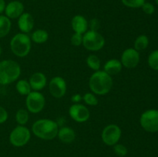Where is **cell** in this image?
<instances>
[{"label": "cell", "instance_id": "9", "mask_svg": "<svg viewBox=\"0 0 158 157\" xmlns=\"http://www.w3.org/2000/svg\"><path fill=\"white\" fill-rule=\"evenodd\" d=\"M140 123L147 132H158V110L149 109L145 111L140 116Z\"/></svg>", "mask_w": 158, "mask_h": 157}, {"label": "cell", "instance_id": "8", "mask_svg": "<svg viewBox=\"0 0 158 157\" xmlns=\"http://www.w3.org/2000/svg\"><path fill=\"white\" fill-rule=\"evenodd\" d=\"M122 135V130L116 124L107 125L103 128L101 133V139L103 143L109 146H114L119 143Z\"/></svg>", "mask_w": 158, "mask_h": 157}, {"label": "cell", "instance_id": "30", "mask_svg": "<svg viewBox=\"0 0 158 157\" xmlns=\"http://www.w3.org/2000/svg\"><path fill=\"white\" fill-rule=\"evenodd\" d=\"M88 27L89 28V30L97 31V32H98V30L100 28V20L97 18H92L90 21L88 22Z\"/></svg>", "mask_w": 158, "mask_h": 157}, {"label": "cell", "instance_id": "37", "mask_svg": "<svg viewBox=\"0 0 158 157\" xmlns=\"http://www.w3.org/2000/svg\"><path fill=\"white\" fill-rule=\"evenodd\" d=\"M0 90H1V85H0Z\"/></svg>", "mask_w": 158, "mask_h": 157}, {"label": "cell", "instance_id": "29", "mask_svg": "<svg viewBox=\"0 0 158 157\" xmlns=\"http://www.w3.org/2000/svg\"><path fill=\"white\" fill-rule=\"evenodd\" d=\"M83 35L82 34L74 32L70 38V42L74 46H80L83 45Z\"/></svg>", "mask_w": 158, "mask_h": 157}, {"label": "cell", "instance_id": "21", "mask_svg": "<svg viewBox=\"0 0 158 157\" xmlns=\"http://www.w3.org/2000/svg\"><path fill=\"white\" fill-rule=\"evenodd\" d=\"M15 89L20 95H26V96L32 91L29 81L26 79L18 80L15 84Z\"/></svg>", "mask_w": 158, "mask_h": 157}, {"label": "cell", "instance_id": "26", "mask_svg": "<svg viewBox=\"0 0 158 157\" xmlns=\"http://www.w3.org/2000/svg\"><path fill=\"white\" fill-rule=\"evenodd\" d=\"M148 64L151 69L158 70V50H154L148 57Z\"/></svg>", "mask_w": 158, "mask_h": 157}, {"label": "cell", "instance_id": "34", "mask_svg": "<svg viewBox=\"0 0 158 157\" xmlns=\"http://www.w3.org/2000/svg\"><path fill=\"white\" fill-rule=\"evenodd\" d=\"M6 7V3L5 0H0V15L5 12Z\"/></svg>", "mask_w": 158, "mask_h": 157}, {"label": "cell", "instance_id": "35", "mask_svg": "<svg viewBox=\"0 0 158 157\" xmlns=\"http://www.w3.org/2000/svg\"><path fill=\"white\" fill-rule=\"evenodd\" d=\"M1 54H2V47L1 46H0V55H1Z\"/></svg>", "mask_w": 158, "mask_h": 157}, {"label": "cell", "instance_id": "5", "mask_svg": "<svg viewBox=\"0 0 158 157\" xmlns=\"http://www.w3.org/2000/svg\"><path fill=\"white\" fill-rule=\"evenodd\" d=\"M83 46L87 50L97 52L105 46V38L99 32L88 30L83 35Z\"/></svg>", "mask_w": 158, "mask_h": 157}, {"label": "cell", "instance_id": "24", "mask_svg": "<svg viewBox=\"0 0 158 157\" xmlns=\"http://www.w3.org/2000/svg\"><path fill=\"white\" fill-rule=\"evenodd\" d=\"M148 45H149V39H148V36L145 35H140L136 38L135 42H134V49L140 52V51L144 50L145 49H147Z\"/></svg>", "mask_w": 158, "mask_h": 157}, {"label": "cell", "instance_id": "1", "mask_svg": "<svg viewBox=\"0 0 158 157\" xmlns=\"http://www.w3.org/2000/svg\"><path fill=\"white\" fill-rule=\"evenodd\" d=\"M113 83L111 75L103 70H98L94 72L89 77V87L95 95H103L110 92Z\"/></svg>", "mask_w": 158, "mask_h": 157}, {"label": "cell", "instance_id": "13", "mask_svg": "<svg viewBox=\"0 0 158 157\" xmlns=\"http://www.w3.org/2000/svg\"><path fill=\"white\" fill-rule=\"evenodd\" d=\"M24 12V5L20 1H12L6 4L5 14L9 19L18 18Z\"/></svg>", "mask_w": 158, "mask_h": 157}, {"label": "cell", "instance_id": "27", "mask_svg": "<svg viewBox=\"0 0 158 157\" xmlns=\"http://www.w3.org/2000/svg\"><path fill=\"white\" fill-rule=\"evenodd\" d=\"M121 2L127 7L137 9V8H141L146 1L145 0H121Z\"/></svg>", "mask_w": 158, "mask_h": 157}, {"label": "cell", "instance_id": "7", "mask_svg": "<svg viewBox=\"0 0 158 157\" xmlns=\"http://www.w3.org/2000/svg\"><path fill=\"white\" fill-rule=\"evenodd\" d=\"M46 105V99L44 95L39 91H32L26 95V109L31 113L36 114L43 111Z\"/></svg>", "mask_w": 158, "mask_h": 157}, {"label": "cell", "instance_id": "14", "mask_svg": "<svg viewBox=\"0 0 158 157\" xmlns=\"http://www.w3.org/2000/svg\"><path fill=\"white\" fill-rule=\"evenodd\" d=\"M34 18L29 12H23L18 18V27L20 32L28 34L32 32L34 28Z\"/></svg>", "mask_w": 158, "mask_h": 157}, {"label": "cell", "instance_id": "17", "mask_svg": "<svg viewBox=\"0 0 158 157\" xmlns=\"http://www.w3.org/2000/svg\"><path fill=\"white\" fill-rule=\"evenodd\" d=\"M59 139L63 143H71L75 140L76 132L69 126H63L59 128L57 136Z\"/></svg>", "mask_w": 158, "mask_h": 157}, {"label": "cell", "instance_id": "36", "mask_svg": "<svg viewBox=\"0 0 158 157\" xmlns=\"http://www.w3.org/2000/svg\"><path fill=\"white\" fill-rule=\"evenodd\" d=\"M155 2H156V3L158 5V0H155Z\"/></svg>", "mask_w": 158, "mask_h": 157}, {"label": "cell", "instance_id": "4", "mask_svg": "<svg viewBox=\"0 0 158 157\" xmlns=\"http://www.w3.org/2000/svg\"><path fill=\"white\" fill-rule=\"evenodd\" d=\"M32 41L28 34L19 32L14 35L10 41V49L12 53L19 58L27 56L31 51Z\"/></svg>", "mask_w": 158, "mask_h": 157}, {"label": "cell", "instance_id": "11", "mask_svg": "<svg viewBox=\"0 0 158 157\" xmlns=\"http://www.w3.org/2000/svg\"><path fill=\"white\" fill-rule=\"evenodd\" d=\"M49 93L56 99L63 98L67 90V85L64 78L61 76H55L49 83Z\"/></svg>", "mask_w": 158, "mask_h": 157}, {"label": "cell", "instance_id": "10", "mask_svg": "<svg viewBox=\"0 0 158 157\" xmlns=\"http://www.w3.org/2000/svg\"><path fill=\"white\" fill-rule=\"evenodd\" d=\"M69 115L72 119L79 123L88 121L90 112L86 106L80 103H73L69 109Z\"/></svg>", "mask_w": 158, "mask_h": 157}, {"label": "cell", "instance_id": "3", "mask_svg": "<svg viewBox=\"0 0 158 157\" xmlns=\"http://www.w3.org/2000/svg\"><path fill=\"white\" fill-rule=\"evenodd\" d=\"M21 75V67L12 59L0 61V85L5 86L14 83Z\"/></svg>", "mask_w": 158, "mask_h": 157}, {"label": "cell", "instance_id": "22", "mask_svg": "<svg viewBox=\"0 0 158 157\" xmlns=\"http://www.w3.org/2000/svg\"><path fill=\"white\" fill-rule=\"evenodd\" d=\"M86 62L88 67L95 72L100 70V67H101V61H100V58L94 54L88 55Z\"/></svg>", "mask_w": 158, "mask_h": 157}, {"label": "cell", "instance_id": "33", "mask_svg": "<svg viewBox=\"0 0 158 157\" xmlns=\"http://www.w3.org/2000/svg\"><path fill=\"white\" fill-rule=\"evenodd\" d=\"M82 100H83V95L80 94H74L71 96V101L73 103H80Z\"/></svg>", "mask_w": 158, "mask_h": 157}, {"label": "cell", "instance_id": "12", "mask_svg": "<svg viewBox=\"0 0 158 157\" xmlns=\"http://www.w3.org/2000/svg\"><path fill=\"white\" fill-rule=\"evenodd\" d=\"M140 54L134 48H128L125 49L120 57V62L123 67L127 69H134L137 67L140 62Z\"/></svg>", "mask_w": 158, "mask_h": 157}, {"label": "cell", "instance_id": "19", "mask_svg": "<svg viewBox=\"0 0 158 157\" xmlns=\"http://www.w3.org/2000/svg\"><path fill=\"white\" fill-rule=\"evenodd\" d=\"M29 36H30L31 41L36 44H43L49 39V33L47 31L41 29L33 31Z\"/></svg>", "mask_w": 158, "mask_h": 157}, {"label": "cell", "instance_id": "32", "mask_svg": "<svg viewBox=\"0 0 158 157\" xmlns=\"http://www.w3.org/2000/svg\"><path fill=\"white\" fill-rule=\"evenodd\" d=\"M9 117V114L4 107L0 106V124L6 123Z\"/></svg>", "mask_w": 158, "mask_h": 157}, {"label": "cell", "instance_id": "28", "mask_svg": "<svg viewBox=\"0 0 158 157\" xmlns=\"http://www.w3.org/2000/svg\"><path fill=\"white\" fill-rule=\"evenodd\" d=\"M114 148V153L120 157H124L127 155L128 153V149L124 145L120 144V143H117L113 146Z\"/></svg>", "mask_w": 158, "mask_h": 157}, {"label": "cell", "instance_id": "25", "mask_svg": "<svg viewBox=\"0 0 158 157\" xmlns=\"http://www.w3.org/2000/svg\"><path fill=\"white\" fill-rule=\"evenodd\" d=\"M83 101L86 105L90 106H95L98 104V99L93 92H86L83 95Z\"/></svg>", "mask_w": 158, "mask_h": 157}, {"label": "cell", "instance_id": "16", "mask_svg": "<svg viewBox=\"0 0 158 157\" xmlns=\"http://www.w3.org/2000/svg\"><path fill=\"white\" fill-rule=\"evenodd\" d=\"M71 26L74 32L80 33L83 35L86 32H87L88 29V21L83 15H76L71 21Z\"/></svg>", "mask_w": 158, "mask_h": 157}, {"label": "cell", "instance_id": "2", "mask_svg": "<svg viewBox=\"0 0 158 157\" xmlns=\"http://www.w3.org/2000/svg\"><path fill=\"white\" fill-rule=\"evenodd\" d=\"M59 126L56 122L49 119H40L32 126V132L38 138L52 140L57 136Z\"/></svg>", "mask_w": 158, "mask_h": 157}, {"label": "cell", "instance_id": "18", "mask_svg": "<svg viewBox=\"0 0 158 157\" xmlns=\"http://www.w3.org/2000/svg\"><path fill=\"white\" fill-rule=\"evenodd\" d=\"M123 66L120 60L117 58H111L106 61L103 66V71L110 75H117L121 72Z\"/></svg>", "mask_w": 158, "mask_h": 157}, {"label": "cell", "instance_id": "15", "mask_svg": "<svg viewBox=\"0 0 158 157\" xmlns=\"http://www.w3.org/2000/svg\"><path fill=\"white\" fill-rule=\"evenodd\" d=\"M29 83L32 91H39L44 89L47 84V78L44 73L36 72L32 74L29 78Z\"/></svg>", "mask_w": 158, "mask_h": 157}, {"label": "cell", "instance_id": "23", "mask_svg": "<svg viewBox=\"0 0 158 157\" xmlns=\"http://www.w3.org/2000/svg\"><path fill=\"white\" fill-rule=\"evenodd\" d=\"M29 119V111L25 109H19L15 113V121L19 126H25Z\"/></svg>", "mask_w": 158, "mask_h": 157}, {"label": "cell", "instance_id": "20", "mask_svg": "<svg viewBox=\"0 0 158 157\" xmlns=\"http://www.w3.org/2000/svg\"><path fill=\"white\" fill-rule=\"evenodd\" d=\"M11 27V19H9L6 15H0V38H4L9 33Z\"/></svg>", "mask_w": 158, "mask_h": 157}, {"label": "cell", "instance_id": "6", "mask_svg": "<svg viewBox=\"0 0 158 157\" xmlns=\"http://www.w3.org/2000/svg\"><path fill=\"white\" fill-rule=\"evenodd\" d=\"M30 139V130L25 126L18 125L9 134V142L15 147H23L26 146Z\"/></svg>", "mask_w": 158, "mask_h": 157}, {"label": "cell", "instance_id": "31", "mask_svg": "<svg viewBox=\"0 0 158 157\" xmlns=\"http://www.w3.org/2000/svg\"><path fill=\"white\" fill-rule=\"evenodd\" d=\"M141 8L142 10L143 11V12L148 14V15H152L154 12V11H155V8H154V5L151 4V3L150 2H146L143 3V5L141 6Z\"/></svg>", "mask_w": 158, "mask_h": 157}]
</instances>
